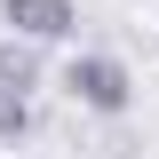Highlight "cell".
I'll return each mask as SVG.
<instances>
[{"label": "cell", "instance_id": "obj_1", "mask_svg": "<svg viewBox=\"0 0 159 159\" xmlns=\"http://www.w3.org/2000/svg\"><path fill=\"white\" fill-rule=\"evenodd\" d=\"M64 96H72L80 111H96V119H119L135 103V72L119 56H103V48H80V56L64 64Z\"/></svg>", "mask_w": 159, "mask_h": 159}, {"label": "cell", "instance_id": "obj_2", "mask_svg": "<svg viewBox=\"0 0 159 159\" xmlns=\"http://www.w3.org/2000/svg\"><path fill=\"white\" fill-rule=\"evenodd\" d=\"M0 24L40 40V48H56V40L80 32V0H0Z\"/></svg>", "mask_w": 159, "mask_h": 159}, {"label": "cell", "instance_id": "obj_3", "mask_svg": "<svg viewBox=\"0 0 159 159\" xmlns=\"http://www.w3.org/2000/svg\"><path fill=\"white\" fill-rule=\"evenodd\" d=\"M40 40H24V32H8V24H0V96H32L40 88Z\"/></svg>", "mask_w": 159, "mask_h": 159}, {"label": "cell", "instance_id": "obj_4", "mask_svg": "<svg viewBox=\"0 0 159 159\" xmlns=\"http://www.w3.org/2000/svg\"><path fill=\"white\" fill-rule=\"evenodd\" d=\"M32 96H0V151H8V143H32Z\"/></svg>", "mask_w": 159, "mask_h": 159}]
</instances>
